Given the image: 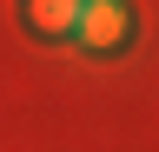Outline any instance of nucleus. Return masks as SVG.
<instances>
[{
    "label": "nucleus",
    "mask_w": 159,
    "mask_h": 152,
    "mask_svg": "<svg viewBox=\"0 0 159 152\" xmlns=\"http://www.w3.org/2000/svg\"><path fill=\"white\" fill-rule=\"evenodd\" d=\"M73 33L93 53H113V46H126V33H133V7H126V0H80Z\"/></svg>",
    "instance_id": "1"
},
{
    "label": "nucleus",
    "mask_w": 159,
    "mask_h": 152,
    "mask_svg": "<svg viewBox=\"0 0 159 152\" xmlns=\"http://www.w3.org/2000/svg\"><path fill=\"white\" fill-rule=\"evenodd\" d=\"M73 20H80V0H27V27L47 33V40L73 33Z\"/></svg>",
    "instance_id": "2"
}]
</instances>
